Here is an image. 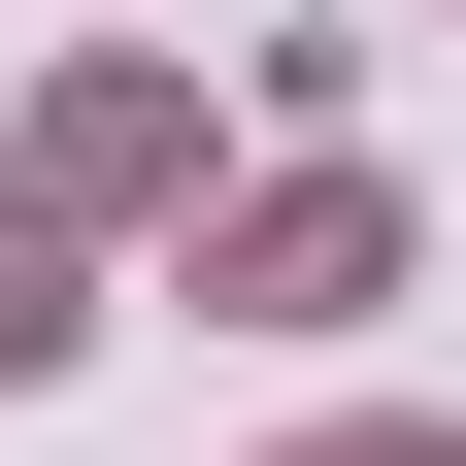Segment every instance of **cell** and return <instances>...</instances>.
Masks as SVG:
<instances>
[{
    "label": "cell",
    "mask_w": 466,
    "mask_h": 466,
    "mask_svg": "<svg viewBox=\"0 0 466 466\" xmlns=\"http://www.w3.org/2000/svg\"><path fill=\"white\" fill-rule=\"evenodd\" d=\"M0 367H67V267H34V233H0Z\"/></svg>",
    "instance_id": "1"
}]
</instances>
